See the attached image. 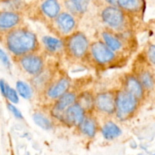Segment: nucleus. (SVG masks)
<instances>
[{
    "label": "nucleus",
    "instance_id": "1",
    "mask_svg": "<svg viewBox=\"0 0 155 155\" xmlns=\"http://www.w3.org/2000/svg\"><path fill=\"white\" fill-rule=\"evenodd\" d=\"M6 45L13 54L23 55L36 49L37 38L34 33L27 29H15L8 33Z\"/></svg>",
    "mask_w": 155,
    "mask_h": 155
},
{
    "label": "nucleus",
    "instance_id": "2",
    "mask_svg": "<svg viewBox=\"0 0 155 155\" xmlns=\"http://www.w3.org/2000/svg\"><path fill=\"white\" fill-rule=\"evenodd\" d=\"M138 98L127 90L120 91L116 95V107L117 117L120 119H126L133 114L137 107Z\"/></svg>",
    "mask_w": 155,
    "mask_h": 155
},
{
    "label": "nucleus",
    "instance_id": "3",
    "mask_svg": "<svg viewBox=\"0 0 155 155\" xmlns=\"http://www.w3.org/2000/svg\"><path fill=\"white\" fill-rule=\"evenodd\" d=\"M89 42L87 38L83 33H77L71 35L67 42V48L70 54L79 58L86 54L87 51Z\"/></svg>",
    "mask_w": 155,
    "mask_h": 155
},
{
    "label": "nucleus",
    "instance_id": "4",
    "mask_svg": "<svg viewBox=\"0 0 155 155\" xmlns=\"http://www.w3.org/2000/svg\"><path fill=\"white\" fill-rule=\"evenodd\" d=\"M91 51L95 61L101 64L110 63L115 58L113 50L101 42H94L91 47Z\"/></svg>",
    "mask_w": 155,
    "mask_h": 155
},
{
    "label": "nucleus",
    "instance_id": "5",
    "mask_svg": "<svg viewBox=\"0 0 155 155\" xmlns=\"http://www.w3.org/2000/svg\"><path fill=\"white\" fill-rule=\"evenodd\" d=\"M61 119L70 125L80 126L85 119V109L78 102L74 103L65 110Z\"/></svg>",
    "mask_w": 155,
    "mask_h": 155
},
{
    "label": "nucleus",
    "instance_id": "6",
    "mask_svg": "<svg viewBox=\"0 0 155 155\" xmlns=\"http://www.w3.org/2000/svg\"><path fill=\"white\" fill-rule=\"evenodd\" d=\"M95 105L100 111L111 114L117 110L116 95L110 92L98 94L95 99Z\"/></svg>",
    "mask_w": 155,
    "mask_h": 155
},
{
    "label": "nucleus",
    "instance_id": "7",
    "mask_svg": "<svg viewBox=\"0 0 155 155\" xmlns=\"http://www.w3.org/2000/svg\"><path fill=\"white\" fill-rule=\"evenodd\" d=\"M103 21L113 28H119L124 21V15L121 10L116 7H107L101 13Z\"/></svg>",
    "mask_w": 155,
    "mask_h": 155
},
{
    "label": "nucleus",
    "instance_id": "8",
    "mask_svg": "<svg viewBox=\"0 0 155 155\" xmlns=\"http://www.w3.org/2000/svg\"><path fill=\"white\" fill-rule=\"evenodd\" d=\"M23 69L32 75H37L42 71L43 61L40 57L34 54H27L21 58L20 61Z\"/></svg>",
    "mask_w": 155,
    "mask_h": 155
},
{
    "label": "nucleus",
    "instance_id": "9",
    "mask_svg": "<svg viewBox=\"0 0 155 155\" xmlns=\"http://www.w3.org/2000/svg\"><path fill=\"white\" fill-rule=\"evenodd\" d=\"M70 86V81L67 78H61L50 86L47 91V95L52 99L58 98L67 92Z\"/></svg>",
    "mask_w": 155,
    "mask_h": 155
},
{
    "label": "nucleus",
    "instance_id": "10",
    "mask_svg": "<svg viewBox=\"0 0 155 155\" xmlns=\"http://www.w3.org/2000/svg\"><path fill=\"white\" fill-rule=\"evenodd\" d=\"M126 90L136 96L138 99L142 98L144 95V89L140 80L135 77L130 76L127 77L125 82Z\"/></svg>",
    "mask_w": 155,
    "mask_h": 155
},
{
    "label": "nucleus",
    "instance_id": "11",
    "mask_svg": "<svg viewBox=\"0 0 155 155\" xmlns=\"http://www.w3.org/2000/svg\"><path fill=\"white\" fill-rule=\"evenodd\" d=\"M76 101V95L73 92H65L64 94L58 98V100L54 105V111L55 113L61 114V118L62 117L64 112L68 107L73 104Z\"/></svg>",
    "mask_w": 155,
    "mask_h": 155
},
{
    "label": "nucleus",
    "instance_id": "12",
    "mask_svg": "<svg viewBox=\"0 0 155 155\" xmlns=\"http://www.w3.org/2000/svg\"><path fill=\"white\" fill-rule=\"evenodd\" d=\"M20 17L18 14L12 12H4L0 16V27L2 30L12 28L19 23Z\"/></svg>",
    "mask_w": 155,
    "mask_h": 155
},
{
    "label": "nucleus",
    "instance_id": "13",
    "mask_svg": "<svg viewBox=\"0 0 155 155\" xmlns=\"http://www.w3.org/2000/svg\"><path fill=\"white\" fill-rule=\"evenodd\" d=\"M56 22L58 27L64 33L71 32L75 26V20L68 13H61L58 15Z\"/></svg>",
    "mask_w": 155,
    "mask_h": 155
},
{
    "label": "nucleus",
    "instance_id": "14",
    "mask_svg": "<svg viewBox=\"0 0 155 155\" xmlns=\"http://www.w3.org/2000/svg\"><path fill=\"white\" fill-rule=\"evenodd\" d=\"M101 133H102L104 139L111 140V139H116L118 136H120L122 131L117 124L109 121L103 126L102 129H101Z\"/></svg>",
    "mask_w": 155,
    "mask_h": 155
},
{
    "label": "nucleus",
    "instance_id": "15",
    "mask_svg": "<svg viewBox=\"0 0 155 155\" xmlns=\"http://www.w3.org/2000/svg\"><path fill=\"white\" fill-rule=\"evenodd\" d=\"M42 10L48 18H57L60 12V5L57 0H45L42 5Z\"/></svg>",
    "mask_w": 155,
    "mask_h": 155
},
{
    "label": "nucleus",
    "instance_id": "16",
    "mask_svg": "<svg viewBox=\"0 0 155 155\" xmlns=\"http://www.w3.org/2000/svg\"><path fill=\"white\" fill-rule=\"evenodd\" d=\"M81 133L89 137H94L97 131V125L95 121L91 117H85L80 125Z\"/></svg>",
    "mask_w": 155,
    "mask_h": 155
},
{
    "label": "nucleus",
    "instance_id": "17",
    "mask_svg": "<svg viewBox=\"0 0 155 155\" xmlns=\"http://www.w3.org/2000/svg\"><path fill=\"white\" fill-rule=\"evenodd\" d=\"M42 42L46 49L51 52L58 51L63 46L61 41L56 38L51 37V36H44L42 38Z\"/></svg>",
    "mask_w": 155,
    "mask_h": 155
},
{
    "label": "nucleus",
    "instance_id": "18",
    "mask_svg": "<svg viewBox=\"0 0 155 155\" xmlns=\"http://www.w3.org/2000/svg\"><path fill=\"white\" fill-rule=\"evenodd\" d=\"M102 37L106 45L113 51H117V50L120 49L121 47H122V44L120 42L119 39H117L110 33L104 32L102 33Z\"/></svg>",
    "mask_w": 155,
    "mask_h": 155
},
{
    "label": "nucleus",
    "instance_id": "19",
    "mask_svg": "<svg viewBox=\"0 0 155 155\" xmlns=\"http://www.w3.org/2000/svg\"><path fill=\"white\" fill-rule=\"evenodd\" d=\"M118 5L126 10L136 12L140 9L142 0H119Z\"/></svg>",
    "mask_w": 155,
    "mask_h": 155
},
{
    "label": "nucleus",
    "instance_id": "20",
    "mask_svg": "<svg viewBox=\"0 0 155 155\" xmlns=\"http://www.w3.org/2000/svg\"><path fill=\"white\" fill-rule=\"evenodd\" d=\"M33 119L35 124L44 130H48L51 128V121L45 115L40 113H35L33 116Z\"/></svg>",
    "mask_w": 155,
    "mask_h": 155
},
{
    "label": "nucleus",
    "instance_id": "21",
    "mask_svg": "<svg viewBox=\"0 0 155 155\" xmlns=\"http://www.w3.org/2000/svg\"><path fill=\"white\" fill-rule=\"evenodd\" d=\"M16 87L19 95L24 98L29 99V98H30L32 97L33 91H32L31 88L26 83H24L23 81H18L17 82Z\"/></svg>",
    "mask_w": 155,
    "mask_h": 155
},
{
    "label": "nucleus",
    "instance_id": "22",
    "mask_svg": "<svg viewBox=\"0 0 155 155\" xmlns=\"http://www.w3.org/2000/svg\"><path fill=\"white\" fill-rule=\"evenodd\" d=\"M78 103L85 110H89L93 106V104H95V100L93 99L90 94L84 92L83 94L80 95Z\"/></svg>",
    "mask_w": 155,
    "mask_h": 155
},
{
    "label": "nucleus",
    "instance_id": "23",
    "mask_svg": "<svg viewBox=\"0 0 155 155\" xmlns=\"http://www.w3.org/2000/svg\"><path fill=\"white\" fill-rule=\"evenodd\" d=\"M139 80L142 84L143 87L147 89H151L153 88L154 84V79L151 74L148 71H144L139 75Z\"/></svg>",
    "mask_w": 155,
    "mask_h": 155
},
{
    "label": "nucleus",
    "instance_id": "24",
    "mask_svg": "<svg viewBox=\"0 0 155 155\" xmlns=\"http://www.w3.org/2000/svg\"><path fill=\"white\" fill-rule=\"evenodd\" d=\"M71 2L77 12L83 13L87 9L89 0H71Z\"/></svg>",
    "mask_w": 155,
    "mask_h": 155
},
{
    "label": "nucleus",
    "instance_id": "25",
    "mask_svg": "<svg viewBox=\"0 0 155 155\" xmlns=\"http://www.w3.org/2000/svg\"><path fill=\"white\" fill-rule=\"evenodd\" d=\"M12 103H18L19 101V98L18 96L16 91L14 89H12L10 86H8L7 92H6V96Z\"/></svg>",
    "mask_w": 155,
    "mask_h": 155
},
{
    "label": "nucleus",
    "instance_id": "26",
    "mask_svg": "<svg viewBox=\"0 0 155 155\" xmlns=\"http://www.w3.org/2000/svg\"><path fill=\"white\" fill-rule=\"evenodd\" d=\"M8 108L9 110L13 114L14 116H15V117H17L18 119H22L23 116L22 114H21V111H20L15 106H14L12 104L8 103Z\"/></svg>",
    "mask_w": 155,
    "mask_h": 155
},
{
    "label": "nucleus",
    "instance_id": "27",
    "mask_svg": "<svg viewBox=\"0 0 155 155\" xmlns=\"http://www.w3.org/2000/svg\"><path fill=\"white\" fill-rule=\"evenodd\" d=\"M0 56H1L2 61L3 64H4L5 66L10 67V61H9L8 58L5 53L3 51V50H1V51H0Z\"/></svg>",
    "mask_w": 155,
    "mask_h": 155
},
{
    "label": "nucleus",
    "instance_id": "28",
    "mask_svg": "<svg viewBox=\"0 0 155 155\" xmlns=\"http://www.w3.org/2000/svg\"><path fill=\"white\" fill-rule=\"evenodd\" d=\"M148 58L152 63L155 64V45H151L148 50Z\"/></svg>",
    "mask_w": 155,
    "mask_h": 155
},
{
    "label": "nucleus",
    "instance_id": "29",
    "mask_svg": "<svg viewBox=\"0 0 155 155\" xmlns=\"http://www.w3.org/2000/svg\"><path fill=\"white\" fill-rule=\"evenodd\" d=\"M8 86V85L6 83H5L4 80H1V90H2V95H4V96H6V92H7Z\"/></svg>",
    "mask_w": 155,
    "mask_h": 155
},
{
    "label": "nucleus",
    "instance_id": "30",
    "mask_svg": "<svg viewBox=\"0 0 155 155\" xmlns=\"http://www.w3.org/2000/svg\"><path fill=\"white\" fill-rule=\"evenodd\" d=\"M118 1H119V0H107V2L110 3V4H111V5L118 4Z\"/></svg>",
    "mask_w": 155,
    "mask_h": 155
}]
</instances>
